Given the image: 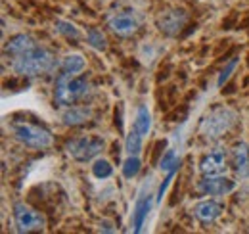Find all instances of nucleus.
Wrapping results in <instances>:
<instances>
[{"label": "nucleus", "mask_w": 249, "mask_h": 234, "mask_svg": "<svg viewBox=\"0 0 249 234\" xmlns=\"http://www.w3.org/2000/svg\"><path fill=\"white\" fill-rule=\"evenodd\" d=\"M56 65H58L56 54L50 48L42 46L40 42H35L25 52L10 56L12 71L21 75V77H36V75L50 73L56 69Z\"/></svg>", "instance_id": "f257e3e1"}, {"label": "nucleus", "mask_w": 249, "mask_h": 234, "mask_svg": "<svg viewBox=\"0 0 249 234\" xmlns=\"http://www.w3.org/2000/svg\"><path fill=\"white\" fill-rule=\"evenodd\" d=\"M90 90V85L85 77L73 75L63 71L56 79V88H54V100L60 106H73L75 102L83 100Z\"/></svg>", "instance_id": "f03ea898"}, {"label": "nucleus", "mask_w": 249, "mask_h": 234, "mask_svg": "<svg viewBox=\"0 0 249 234\" xmlns=\"http://www.w3.org/2000/svg\"><path fill=\"white\" fill-rule=\"evenodd\" d=\"M10 131L18 142L33 150H46L54 144V136L50 135L48 129L29 121H14L10 125Z\"/></svg>", "instance_id": "7ed1b4c3"}, {"label": "nucleus", "mask_w": 249, "mask_h": 234, "mask_svg": "<svg viewBox=\"0 0 249 234\" xmlns=\"http://www.w3.org/2000/svg\"><path fill=\"white\" fill-rule=\"evenodd\" d=\"M234 123H236V112H232L230 108L218 106V108H213L207 116L201 119L199 133L207 140H217L224 133H228L232 129Z\"/></svg>", "instance_id": "20e7f679"}, {"label": "nucleus", "mask_w": 249, "mask_h": 234, "mask_svg": "<svg viewBox=\"0 0 249 234\" xmlns=\"http://www.w3.org/2000/svg\"><path fill=\"white\" fill-rule=\"evenodd\" d=\"M104 148H106V140L102 136H79L65 144L67 154L79 163L96 159V156H100Z\"/></svg>", "instance_id": "39448f33"}, {"label": "nucleus", "mask_w": 249, "mask_h": 234, "mask_svg": "<svg viewBox=\"0 0 249 234\" xmlns=\"http://www.w3.org/2000/svg\"><path fill=\"white\" fill-rule=\"evenodd\" d=\"M14 223L18 233H36V231H44L46 227L44 215L25 204L14 205Z\"/></svg>", "instance_id": "423d86ee"}, {"label": "nucleus", "mask_w": 249, "mask_h": 234, "mask_svg": "<svg viewBox=\"0 0 249 234\" xmlns=\"http://www.w3.org/2000/svg\"><path fill=\"white\" fill-rule=\"evenodd\" d=\"M157 29L167 37H177L180 31L186 27L188 23V12L184 8H167L161 10L156 20Z\"/></svg>", "instance_id": "0eeeda50"}, {"label": "nucleus", "mask_w": 249, "mask_h": 234, "mask_svg": "<svg viewBox=\"0 0 249 234\" xmlns=\"http://www.w3.org/2000/svg\"><path fill=\"white\" fill-rule=\"evenodd\" d=\"M236 188V182L224 175H203L196 190L201 196H226Z\"/></svg>", "instance_id": "6e6552de"}, {"label": "nucleus", "mask_w": 249, "mask_h": 234, "mask_svg": "<svg viewBox=\"0 0 249 234\" xmlns=\"http://www.w3.org/2000/svg\"><path fill=\"white\" fill-rule=\"evenodd\" d=\"M107 27H109L111 33H115L117 37L126 39V37H132V35L138 33V29H140V20L132 12H121V14H115L113 18H109Z\"/></svg>", "instance_id": "1a4fd4ad"}, {"label": "nucleus", "mask_w": 249, "mask_h": 234, "mask_svg": "<svg viewBox=\"0 0 249 234\" xmlns=\"http://www.w3.org/2000/svg\"><path fill=\"white\" fill-rule=\"evenodd\" d=\"M192 213L199 223L211 225L224 213V205L217 202V200H203V202H199V204H196L192 207Z\"/></svg>", "instance_id": "9d476101"}, {"label": "nucleus", "mask_w": 249, "mask_h": 234, "mask_svg": "<svg viewBox=\"0 0 249 234\" xmlns=\"http://www.w3.org/2000/svg\"><path fill=\"white\" fill-rule=\"evenodd\" d=\"M226 154L222 150H213L201 157L199 171L201 175H222L226 171Z\"/></svg>", "instance_id": "9b49d317"}, {"label": "nucleus", "mask_w": 249, "mask_h": 234, "mask_svg": "<svg viewBox=\"0 0 249 234\" xmlns=\"http://www.w3.org/2000/svg\"><path fill=\"white\" fill-rule=\"evenodd\" d=\"M90 117H92V110L87 106H67V110H63L62 114V121L67 127H79V125H85Z\"/></svg>", "instance_id": "f8f14e48"}, {"label": "nucleus", "mask_w": 249, "mask_h": 234, "mask_svg": "<svg viewBox=\"0 0 249 234\" xmlns=\"http://www.w3.org/2000/svg\"><path fill=\"white\" fill-rule=\"evenodd\" d=\"M150 209H152V194H142V198L134 205L132 219H130V225H132V231H134V233H140V231H142L144 221H146Z\"/></svg>", "instance_id": "ddd939ff"}, {"label": "nucleus", "mask_w": 249, "mask_h": 234, "mask_svg": "<svg viewBox=\"0 0 249 234\" xmlns=\"http://www.w3.org/2000/svg\"><path fill=\"white\" fill-rule=\"evenodd\" d=\"M232 163H234V171L240 178L249 176V146L246 142L236 144L232 150Z\"/></svg>", "instance_id": "4468645a"}, {"label": "nucleus", "mask_w": 249, "mask_h": 234, "mask_svg": "<svg viewBox=\"0 0 249 234\" xmlns=\"http://www.w3.org/2000/svg\"><path fill=\"white\" fill-rule=\"evenodd\" d=\"M134 129L142 135V136H146L148 133H150V129H152V114H150V110H148V106H140L138 110H136V117H134Z\"/></svg>", "instance_id": "2eb2a0df"}, {"label": "nucleus", "mask_w": 249, "mask_h": 234, "mask_svg": "<svg viewBox=\"0 0 249 234\" xmlns=\"http://www.w3.org/2000/svg\"><path fill=\"white\" fill-rule=\"evenodd\" d=\"M87 67V61L81 54H67L62 61V69L67 73H73V75H79L83 73Z\"/></svg>", "instance_id": "dca6fc26"}, {"label": "nucleus", "mask_w": 249, "mask_h": 234, "mask_svg": "<svg viewBox=\"0 0 249 234\" xmlns=\"http://www.w3.org/2000/svg\"><path fill=\"white\" fill-rule=\"evenodd\" d=\"M87 42H89V46H92L94 50H98V52H106L107 50V39H106V35L102 33L100 29H89L87 33Z\"/></svg>", "instance_id": "f3484780"}, {"label": "nucleus", "mask_w": 249, "mask_h": 234, "mask_svg": "<svg viewBox=\"0 0 249 234\" xmlns=\"http://www.w3.org/2000/svg\"><path fill=\"white\" fill-rule=\"evenodd\" d=\"M142 135L132 129L128 135H126V140H124V150H126V156H138L142 152Z\"/></svg>", "instance_id": "a211bd4d"}, {"label": "nucleus", "mask_w": 249, "mask_h": 234, "mask_svg": "<svg viewBox=\"0 0 249 234\" xmlns=\"http://www.w3.org/2000/svg\"><path fill=\"white\" fill-rule=\"evenodd\" d=\"M140 169H142V159L138 156H126V159L123 161V167H121L124 178H134L140 173Z\"/></svg>", "instance_id": "6ab92c4d"}, {"label": "nucleus", "mask_w": 249, "mask_h": 234, "mask_svg": "<svg viewBox=\"0 0 249 234\" xmlns=\"http://www.w3.org/2000/svg\"><path fill=\"white\" fill-rule=\"evenodd\" d=\"M56 31H58L62 37L69 39V40H79V39H81L79 27H77L75 23H71V21H65V20H58V21H56Z\"/></svg>", "instance_id": "aec40b11"}, {"label": "nucleus", "mask_w": 249, "mask_h": 234, "mask_svg": "<svg viewBox=\"0 0 249 234\" xmlns=\"http://www.w3.org/2000/svg\"><path fill=\"white\" fill-rule=\"evenodd\" d=\"M92 175L100 180L104 178H109L113 175V165L107 161V159H94L92 163Z\"/></svg>", "instance_id": "412c9836"}, {"label": "nucleus", "mask_w": 249, "mask_h": 234, "mask_svg": "<svg viewBox=\"0 0 249 234\" xmlns=\"http://www.w3.org/2000/svg\"><path fill=\"white\" fill-rule=\"evenodd\" d=\"M177 165H178V159H177L175 150H167L165 156L161 157V163H159L161 171H173V169H177Z\"/></svg>", "instance_id": "4be33fe9"}, {"label": "nucleus", "mask_w": 249, "mask_h": 234, "mask_svg": "<svg viewBox=\"0 0 249 234\" xmlns=\"http://www.w3.org/2000/svg\"><path fill=\"white\" fill-rule=\"evenodd\" d=\"M236 65H238V58H234V59H230L228 63H226V67L220 71V75H218V81H217V85L218 87H222L228 79H230V75H232V71L236 69Z\"/></svg>", "instance_id": "5701e85b"}, {"label": "nucleus", "mask_w": 249, "mask_h": 234, "mask_svg": "<svg viewBox=\"0 0 249 234\" xmlns=\"http://www.w3.org/2000/svg\"><path fill=\"white\" fill-rule=\"evenodd\" d=\"M175 171H177V169H173V171H169V175H167V178H165V180H163V184L159 186V190H157V202H161V198H163V194L167 192V186L171 184V178L175 176Z\"/></svg>", "instance_id": "b1692460"}]
</instances>
